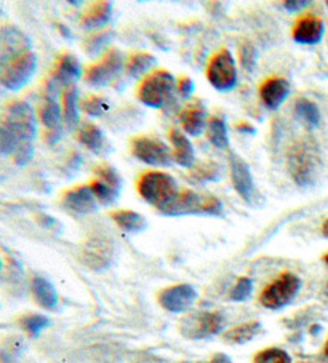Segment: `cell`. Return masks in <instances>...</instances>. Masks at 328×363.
<instances>
[{
  "label": "cell",
  "instance_id": "d4e9b609",
  "mask_svg": "<svg viewBox=\"0 0 328 363\" xmlns=\"http://www.w3.org/2000/svg\"><path fill=\"white\" fill-rule=\"evenodd\" d=\"M112 16V4L111 2H94L87 13L82 18V26L85 29H98L109 23Z\"/></svg>",
  "mask_w": 328,
  "mask_h": 363
},
{
  "label": "cell",
  "instance_id": "3957f363",
  "mask_svg": "<svg viewBox=\"0 0 328 363\" xmlns=\"http://www.w3.org/2000/svg\"><path fill=\"white\" fill-rule=\"evenodd\" d=\"M138 192L148 203L162 210L180 192L176 181L167 173L148 172L138 181Z\"/></svg>",
  "mask_w": 328,
  "mask_h": 363
},
{
  "label": "cell",
  "instance_id": "52a82bcc",
  "mask_svg": "<svg viewBox=\"0 0 328 363\" xmlns=\"http://www.w3.org/2000/svg\"><path fill=\"white\" fill-rule=\"evenodd\" d=\"M2 123L13 131L23 144H33L37 133V122L33 108L26 101L11 103L5 111V121Z\"/></svg>",
  "mask_w": 328,
  "mask_h": 363
},
{
  "label": "cell",
  "instance_id": "4316f807",
  "mask_svg": "<svg viewBox=\"0 0 328 363\" xmlns=\"http://www.w3.org/2000/svg\"><path fill=\"white\" fill-rule=\"evenodd\" d=\"M62 118L69 130L75 128L80 122L79 116V95L77 89H67L62 95Z\"/></svg>",
  "mask_w": 328,
  "mask_h": 363
},
{
  "label": "cell",
  "instance_id": "277c9868",
  "mask_svg": "<svg viewBox=\"0 0 328 363\" xmlns=\"http://www.w3.org/2000/svg\"><path fill=\"white\" fill-rule=\"evenodd\" d=\"M175 77L165 69L148 74L138 90V98L143 104L153 109H160L172 101L175 93Z\"/></svg>",
  "mask_w": 328,
  "mask_h": 363
},
{
  "label": "cell",
  "instance_id": "d590c367",
  "mask_svg": "<svg viewBox=\"0 0 328 363\" xmlns=\"http://www.w3.org/2000/svg\"><path fill=\"white\" fill-rule=\"evenodd\" d=\"M80 108H82V111H85L88 116L101 117L107 109H109V104H107L104 98L93 95V96H88L87 99H84L80 104Z\"/></svg>",
  "mask_w": 328,
  "mask_h": 363
},
{
  "label": "cell",
  "instance_id": "ba28073f",
  "mask_svg": "<svg viewBox=\"0 0 328 363\" xmlns=\"http://www.w3.org/2000/svg\"><path fill=\"white\" fill-rule=\"evenodd\" d=\"M35 69L37 56L29 50L0 69V84L9 90H20L33 79Z\"/></svg>",
  "mask_w": 328,
  "mask_h": 363
},
{
  "label": "cell",
  "instance_id": "7dc6e473",
  "mask_svg": "<svg viewBox=\"0 0 328 363\" xmlns=\"http://www.w3.org/2000/svg\"><path fill=\"white\" fill-rule=\"evenodd\" d=\"M322 359H325V360H328V337H327V341H325V346H324V350H322Z\"/></svg>",
  "mask_w": 328,
  "mask_h": 363
},
{
  "label": "cell",
  "instance_id": "f6af8a7d",
  "mask_svg": "<svg viewBox=\"0 0 328 363\" xmlns=\"http://www.w3.org/2000/svg\"><path fill=\"white\" fill-rule=\"evenodd\" d=\"M236 130L242 131V133H245V135H253L255 133V127H253V125H250L248 122H239L236 125Z\"/></svg>",
  "mask_w": 328,
  "mask_h": 363
},
{
  "label": "cell",
  "instance_id": "603a6c76",
  "mask_svg": "<svg viewBox=\"0 0 328 363\" xmlns=\"http://www.w3.org/2000/svg\"><path fill=\"white\" fill-rule=\"evenodd\" d=\"M31 290H33L34 299L40 308L52 311L58 306V293H56V288L45 277H40V275L34 277L33 281H31Z\"/></svg>",
  "mask_w": 328,
  "mask_h": 363
},
{
  "label": "cell",
  "instance_id": "ffe728a7",
  "mask_svg": "<svg viewBox=\"0 0 328 363\" xmlns=\"http://www.w3.org/2000/svg\"><path fill=\"white\" fill-rule=\"evenodd\" d=\"M40 121L43 127L48 131V143H55L61 138V122H62V112L61 106L56 101L53 93L45 98V103L40 108Z\"/></svg>",
  "mask_w": 328,
  "mask_h": 363
},
{
  "label": "cell",
  "instance_id": "83f0119b",
  "mask_svg": "<svg viewBox=\"0 0 328 363\" xmlns=\"http://www.w3.org/2000/svg\"><path fill=\"white\" fill-rule=\"evenodd\" d=\"M208 140L217 149L226 151L229 147V136H228V127L223 117L213 116L208 121Z\"/></svg>",
  "mask_w": 328,
  "mask_h": 363
},
{
  "label": "cell",
  "instance_id": "d6a6232c",
  "mask_svg": "<svg viewBox=\"0 0 328 363\" xmlns=\"http://www.w3.org/2000/svg\"><path fill=\"white\" fill-rule=\"evenodd\" d=\"M23 146V143L18 140V136L4 123H0V154L15 155L18 149Z\"/></svg>",
  "mask_w": 328,
  "mask_h": 363
},
{
  "label": "cell",
  "instance_id": "f546056e",
  "mask_svg": "<svg viewBox=\"0 0 328 363\" xmlns=\"http://www.w3.org/2000/svg\"><path fill=\"white\" fill-rule=\"evenodd\" d=\"M155 65V58L149 53H133L127 61V72L130 77L140 79L148 74Z\"/></svg>",
  "mask_w": 328,
  "mask_h": 363
},
{
  "label": "cell",
  "instance_id": "2e32d148",
  "mask_svg": "<svg viewBox=\"0 0 328 363\" xmlns=\"http://www.w3.org/2000/svg\"><path fill=\"white\" fill-rule=\"evenodd\" d=\"M197 291L191 285H175L163 290L159 295V303L168 312H185L195 303Z\"/></svg>",
  "mask_w": 328,
  "mask_h": 363
},
{
  "label": "cell",
  "instance_id": "5b68a950",
  "mask_svg": "<svg viewBox=\"0 0 328 363\" xmlns=\"http://www.w3.org/2000/svg\"><path fill=\"white\" fill-rule=\"evenodd\" d=\"M301 288V280L298 275L292 272L282 274L273 284L264 288L260 301L268 309H282L293 301Z\"/></svg>",
  "mask_w": 328,
  "mask_h": 363
},
{
  "label": "cell",
  "instance_id": "c3c4849f",
  "mask_svg": "<svg viewBox=\"0 0 328 363\" xmlns=\"http://www.w3.org/2000/svg\"><path fill=\"white\" fill-rule=\"evenodd\" d=\"M322 233H324V235L328 239V220L324 223V226H322Z\"/></svg>",
  "mask_w": 328,
  "mask_h": 363
},
{
  "label": "cell",
  "instance_id": "681fc988",
  "mask_svg": "<svg viewBox=\"0 0 328 363\" xmlns=\"http://www.w3.org/2000/svg\"><path fill=\"white\" fill-rule=\"evenodd\" d=\"M324 299H325V301L328 303V284H327V286H325V290H324Z\"/></svg>",
  "mask_w": 328,
  "mask_h": 363
},
{
  "label": "cell",
  "instance_id": "f5cc1de1",
  "mask_svg": "<svg viewBox=\"0 0 328 363\" xmlns=\"http://www.w3.org/2000/svg\"><path fill=\"white\" fill-rule=\"evenodd\" d=\"M327 7H328V2H327Z\"/></svg>",
  "mask_w": 328,
  "mask_h": 363
},
{
  "label": "cell",
  "instance_id": "816d5d0a",
  "mask_svg": "<svg viewBox=\"0 0 328 363\" xmlns=\"http://www.w3.org/2000/svg\"><path fill=\"white\" fill-rule=\"evenodd\" d=\"M2 267H4V264H2V259H0V272H2Z\"/></svg>",
  "mask_w": 328,
  "mask_h": 363
},
{
  "label": "cell",
  "instance_id": "d6986e66",
  "mask_svg": "<svg viewBox=\"0 0 328 363\" xmlns=\"http://www.w3.org/2000/svg\"><path fill=\"white\" fill-rule=\"evenodd\" d=\"M288 95L290 82L283 77H270L268 80H264L260 89L261 101L269 111L279 109L283 101L288 98Z\"/></svg>",
  "mask_w": 328,
  "mask_h": 363
},
{
  "label": "cell",
  "instance_id": "bcb514c9",
  "mask_svg": "<svg viewBox=\"0 0 328 363\" xmlns=\"http://www.w3.org/2000/svg\"><path fill=\"white\" fill-rule=\"evenodd\" d=\"M207 363H234V362H232L228 355L218 354V355H214L213 359L210 362H207Z\"/></svg>",
  "mask_w": 328,
  "mask_h": 363
},
{
  "label": "cell",
  "instance_id": "1f68e13d",
  "mask_svg": "<svg viewBox=\"0 0 328 363\" xmlns=\"http://www.w3.org/2000/svg\"><path fill=\"white\" fill-rule=\"evenodd\" d=\"M260 330H261L260 322L242 323V325H237V327L229 330L228 333L224 335V340L228 342H232V344H244V342H248L253 340Z\"/></svg>",
  "mask_w": 328,
  "mask_h": 363
},
{
  "label": "cell",
  "instance_id": "9a60e30c",
  "mask_svg": "<svg viewBox=\"0 0 328 363\" xmlns=\"http://www.w3.org/2000/svg\"><path fill=\"white\" fill-rule=\"evenodd\" d=\"M26 52H29V40L21 30L16 28L0 30V69Z\"/></svg>",
  "mask_w": 328,
  "mask_h": 363
},
{
  "label": "cell",
  "instance_id": "8992f818",
  "mask_svg": "<svg viewBox=\"0 0 328 363\" xmlns=\"http://www.w3.org/2000/svg\"><path fill=\"white\" fill-rule=\"evenodd\" d=\"M207 77L208 82L212 84L214 90L218 91H231L236 89L237 85V67L236 61L232 58L229 50H219V52L213 56L208 62L207 67Z\"/></svg>",
  "mask_w": 328,
  "mask_h": 363
},
{
  "label": "cell",
  "instance_id": "60d3db41",
  "mask_svg": "<svg viewBox=\"0 0 328 363\" xmlns=\"http://www.w3.org/2000/svg\"><path fill=\"white\" fill-rule=\"evenodd\" d=\"M33 155H34V147H33V144H23V146L18 149L16 151V154L13 155L15 157V162L16 164H20V165H26L28 162L33 159Z\"/></svg>",
  "mask_w": 328,
  "mask_h": 363
},
{
  "label": "cell",
  "instance_id": "44dd1931",
  "mask_svg": "<svg viewBox=\"0 0 328 363\" xmlns=\"http://www.w3.org/2000/svg\"><path fill=\"white\" fill-rule=\"evenodd\" d=\"M180 121L186 133H189L191 136L202 135V131H204L207 125L205 106L202 104V101H199V99L189 103L187 106L182 108L180 114Z\"/></svg>",
  "mask_w": 328,
  "mask_h": 363
},
{
  "label": "cell",
  "instance_id": "30bf717a",
  "mask_svg": "<svg viewBox=\"0 0 328 363\" xmlns=\"http://www.w3.org/2000/svg\"><path fill=\"white\" fill-rule=\"evenodd\" d=\"M224 327V318L219 312H199L181 323V333L191 340H202L218 335Z\"/></svg>",
  "mask_w": 328,
  "mask_h": 363
},
{
  "label": "cell",
  "instance_id": "b9f144b4",
  "mask_svg": "<svg viewBox=\"0 0 328 363\" xmlns=\"http://www.w3.org/2000/svg\"><path fill=\"white\" fill-rule=\"evenodd\" d=\"M176 89H178V93L182 98H191L194 90H195L194 80L189 77H181L178 80V84H176Z\"/></svg>",
  "mask_w": 328,
  "mask_h": 363
},
{
  "label": "cell",
  "instance_id": "74e56055",
  "mask_svg": "<svg viewBox=\"0 0 328 363\" xmlns=\"http://www.w3.org/2000/svg\"><path fill=\"white\" fill-rule=\"evenodd\" d=\"M112 40V33L111 30H106V33H98L97 35H93L90 40L87 42V53H90L93 56L99 55L106 45H109Z\"/></svg>",
  "mask_w": 328,
  "mask_h": 363
},
{
  "label": "cell",
  "instance_id": "8fae6325",
  "mask_svg": "<svg viewBox=\"0 0 328 363\" xmlns=\"http://www.w3.org/2000/svg\"><path fill=\"white\" fill-rule=\"evenodd\" d=\"M228 159H229V172H231L229 174H231L232 186H234V189L237 191L239 196L245 200V202L250 205H255L258 200V192H256L253 174H251L248 164L242 157H239L236 152H229Z\"/></svg>",
  "mask_w": 328,
  "mask_h": 363
},
{
  "label": "cell",
  "instance_id": "f907efd6",
  "mask_svg": "<svg viewBox=\"0 0 328 363\" xmlns=\"http://www.w3.org/2000/svg\"><path fill=\"white\" fill-rule=\"evenodd\" d=\"M324 261H325V262H327V264H328V253H327V255L324 256Z\"/></svg>",
  "mask_w": 328,
  "mask_h": 363
},
{
  "label": "cell",
  "instance_id": "6da1fadb",
  "mask_svg": "<svg viewBox=\"0 0 328 363\" xmlns=\"http://www.w3.org/2000/svg\"><path fill=\"white\" fill-rule=\"evenodd\" d=\"M287 165L290 177L301 187L312 186L317 181L322 159L317 143L311 138H302L288 149Z\"/></svg>",
  "mask_w": 328,
  "mask_h": 363
},
{
  "label": "cell",
  "instance_id": "4dcf8cb0",
  "mask_svg": "<svg viewBox=\"0 0 328 363\" xmlns=\"http://www.w3.org/2000/svg\"><path fill=\"white\" fill-rule=\"evenodd\" d=\"M79 141L93 152H101L103 149V131L94 123H84L77 133Z\"/></svg>",
  "mask_w": 328,
  "mask_h": 363
},
{
  "label": "cell",
  "instance_id": "e0dca14e",
  "mask_svg": "<svg viewBox=\"0 0 328 363\" xmlns=\"http://www.w3.org/2000/svg\"><path fill=\"white\" fill-rule=\"evenodd\" d=\"M61 205L69 213H75V215H88V213H94L98 210V200L94 197L90 186H77L66 191L65 196H62Z\"/></svg>",
  "mask_w": 328,
  "mask_h": 363
},
{
  "label": "cell",
  "instance_id": "cb8c5ba5",
  "mask_svg": "<svg viewBox=\"0 0 328 363\" xmlns=\"http://www.w3.org/2000/svg\"><path fill=\"white\" fill-rule=\"evenodd\" d=\"M82 76L80 62L72 55H62L55 69V84L71 85L75 84Z\"/></svg>",
  "mask_w": 328,
  "mask_h": 363
},
{
  "label": "cell",
  "instance_id": "7402d4cb",
  "mask_svg": "<svg viewBox=\"0 0 328 363\" xmlns=\"http://www.w3.org/2000/svg\"><path fill=\"white\" fill-rule=\"evenodd\" d=\"M170 141L173 144V157L175 162L185 168H192L194 167V147L191 141L187 140L185 133H181L180 130H170Z\"/></svg>",
  "mask_w": 328,
  "mask_h": 363
},
{
  "label": "cell",
  "instance_id": "836d02e7",
  "mask_svg": "<svg viewBox=\"0 0 328 363\" xmlns=\"http://www.w3.org/2000/svg\"><path fill=\"white\" fill-rule=\"evenodd\" d=\"M20 323H21L23 330L26 331L29 336H33V337H37V336L42 333L43 330L50 327L48 317L40 315V314H31V315L23 317L21 320H20Z\"/></svg>",
  "mask_w": 328,
  "mask_h": 363
},
{
  "label": "cell",
  "instance_id": "ee69618b",
  "mask_svg": "<svg viewBox=\"0 0 328 363\" xmlns=\"http://www.w3.org/2000/svg\"><path fill=\"white\" fill-rule=\"evenodd\" d=\"M0 363H20L16 360L15 354L9 349H0Z\"/></svg>",
  "mask_w": 328,
  "mask_h": 363
},
{
  "label": "cell",
  "instance_id": "4fadbf2b",
  "mask_svg": "<svg viewBox=\"0 0 328 363\" xmlns=\"http://www.w3.org/2000/svg\"><path fill=\"white\" fill-rule=\"evenodd\" d=\"M97 179L90 184L94 197L99 203L111 205L119 199L122 189V179L114 168L109 165H103L97 170Z\"/></svg>",
  "mask_w": 328,
  "mask_h": 363
},
{
  "label": "cell",
  "instance_id": "e575fe53",
  "mask_svg": "<svg viewBox=\"0 0 328 363\" xmlns=\"http://www.w3.org/2000/svg\"><path fill=\"white\" fill-rule=\"evenodd\" d=\"M255 363H292V359H290L285 350L270 347L258 352L255 357Z\"/></svg>",
  "mask_w": 328,
  "mask_h": 363
},
{
  "label": "cell",
  "instance_id": "8d00e7d4",
  "mask_svg": "<svg viewBox=\"0 0 328 363\" xmlns=\"http://www.w3.org/2000/svg\"><path fill=\"white\" fill-rule=\"evenodd\" d=\"M219 170L218 165L212 164V162H205V164H200L199 167H195V170L192 172V177L200 181V183H205V181H214L219 178Z\"/></svg>",
  "mask_w": 328,
  "mask_h": 363
},
{
  "label": "cell",
  "instance_id": "7a4b0ae2",
  "mask_svg": "<svg viewBox=\"0 0 328 363\" xmlns=\"http://www.w3.org/2000/svg\"><path fill=\"white\" fill-rule=\"evenodd\" d=\"M167 216H185V215H222V200L213 196H202L191 189H182L176 194L168 205L159 210Z\"/></svg>",
  "mask_w": 328,
  "mask_h": 363
},
{
  "label": "cell",
  "instance_id": "ac0fdd59",
  "mask_svg": "<svg viewBox=\"0 0 328 363\" xmlns=\"http://www.w3.org/2000/svg\"><path fill=\"white\" fill-rule=\"evenodd\" d=\"M325 33L324 21L319 16L306 15L296 21L293 28V40L301 45H315L322 40Z\"/></svg>",
  "mask_w": 328,
  "mask_h": 363
},
{
  "label": "cell",
  "instance_id": "f35d334b",
  "mask_svg": "<svg viewBox=\"0 0 328 363\" xmlns=\"http://www.w3.org/2000/svg\"><path fill=\"white\" fill-rule=\"evenodd\" d=\"M251 291H253V281L248 277H242L237 280L236 286L232 288L231 299L232 301H244L251 295Z\"/></svg>",
  "mask_w": 328,
  "mask_h": 363
},
{
  "label": "cell",
  "instance_id": "5bb4252c",
  "mask_svg": "<svg viewBox=\"0 0 328 363\" xmlns=\"http://www.w3.org/2000/svg\"><path fill=\"white\" fill-rule=\"evenodd\" d=\"M80 259L93 271H103L112 261V245L106 239L93 237L82 247Z\"/></svg>",
  "mask_w": 328,
  "mask_h": 363
},
{
  "label": "cell",
  "instance_id": "ab89813d",
  "mask_svg": "<svg viewBox=\"0 0 328 363\" xmlns=\"http://www.w3.org/2000/svg\"><path fill=\"white\" fill-rule=\"evenodd\" d=\"M255 61H256V52L255 48L250 45V43H244L241 48V62L242 67L247 72H251V69L255 67Z\"/></svg>",
  "mask_w": 328,
  "mask_h": 363
},
{
  "label": "cell",
  "instance_id": "f1b7e54d",
  "mask_svg": "<svg viewBox=\"0 0 328 363\" xmlns=\"http://www.w3.org/2000/svg\"><path fill=\"white\" fill-rule=\"evenodd\" d=\"M295 112L296 116H298L301 121L307 125V127L315 128L320 125V111L317 108V104L312 103L311 99L307 98L296 99Z\"/></svg>",
  "mask_w": 328,
  "mask_h": 363
},
{
  "label": "cell",
  "instance_id": "9c48e42d",
  "mask_svg": "<svg viewBox=\"0 0 328 363\" xmlns=\"http://www.w3.org/2000/svg\"><path fill=\"white\" fill-rule=\"evenodd\" d=\"M124 67V56L117 48H111L103 55L101 61L87 69L85 80L93 86H104L114 80Z\"/></svg>",
  "mask_w": 328,
  "mask_h": 363
},
{
  "label": "cell",
  "instance_id": "7c38bea8",
  "mask_svg": "<svg viewBox=\"0 0 328 363\" xmlns=\"http://www.w3.org/2000/svg\"><path fill=\"white\" fill-rule=\"evenodd\" d=\"M131 152L138 160L148 165L168 167L172 164V152L162 141L149 136H138L131 141Z\"/></svg>",
  "mask_w": 328,
  "mask_h": 363
},
{
  "label": "cell",
  "instance_id": "484cf974",
  "mask_svg": "<svg viewBox=\"0 0 328 363\" xmlns=\"http://www.w3.org/2000/svg\"><path fill=\"white\" fill-rule=\"evenodd\" d=\"M111 218L116 221L119 228L130 234L141 233V230H144L148 226L144 216H141L140 213H136L133 210H117L114 213H111Z\"/></svg>",
  "mask_w": 328,
  "mask_h": 363
},
{
  "label": "cell",
  "instance_id": "7bdbcfd3",
  "mask_svg": "<svg viewBox=\"0 0 328 363\" xmlns=\"http://www.w3.org/2000/svg\"><path fill=\"white\" fill-rule=\"evenodd\" d=\"M282 5H283V9L288 10V11H300L302 9L309 7L311 2H309V0H295V2H293V0H290V2H283Z\"/></svg>",
  "mask_w": 328,
  "mask_h": 363
}]
</instances>
